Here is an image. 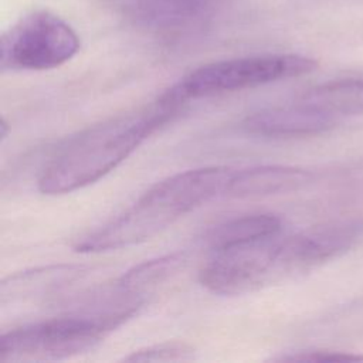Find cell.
<instances>
[{
    "mask_svg": "<svg viewBox=\"0 0 363 363\" xmlns=\"http://www.w3.org/2000/svg\"><path fill=\"white\" fill-rule=\"evenodd\" d=\"M184 105L166 89L149 105L79 132L44 164L37 182L38 190L57 196L98 182L128 159L150 135L172 122Z\"/></svg>",
    "mask_w": 363,
    "mask_h": 363,
    "instance_id": "cell-1",
    "label": "cell"
},
{
    "mask_svg": "<svg viewBox=\"0 0 363 363\" xmlns=\"http://www.w3.org/2000/svg\"><path fill=\"white\" fill-rule=\"evenodd\" d=\"M233 169L208 166L172 174L147 189L133 204L75 244L78 252L130 247L157 235L184 214L225 196Z\"/></svg>",
    "mask_w": 363,
    "mask_h": 363,
    "instance_id": "cell-2",
    "label": "cell"
},
{
    "mask_svg": "<svg viewBox=\"0 0 363 363\" xmlns=\"http://www.w3.org/2000/svg\"><path fill=\"white\" fill-rule=\"evenodd\" d=\"M138 309L105 302L92 313L55 316L14 328L0 337V362H51L81 354L135 316Z\"/></svg>",
    "mask_w": 363,
    "mask_h": 363,
    "instance_id": "cell-3",
    "label": "cell"
},
{
    "mask_svg": "<svg viewBox=\"0 0 363 363\" xmlns=\"http://www.w3.org/2000/svg\"><path fill=\"white\" fill-rule=\"evenodd\" d=\"M318 61L299 54H259L213 61L180 78L167 91L183 104L255 88L315 71Z\"/></svg>",
    "mask_w": 363,
    "mask_h": 363,
    "instance_id": "cell-4",
    "label": "cell"
},
{
    "mask_svg": "<svg viewBox=\"0 0 363 363\" xmlns=\"http://www.w3.org/2000/svg\"><path fill=\"white\" fill-rule=\"evenodd\" d=\"M79 50L75 30L57 14L35 10L17 20L0 40L1 71H45L69 61Z\"/></svg>",
    "mask_w": 363,
    "mask_h": 363,
    "instance_id": "cell-5",
    "label": "cell"
},
{
    "mask_svg": "<svg viewBox=\"0 0 363 363\" xmlns=\"http://www.w3.org/2000/svg\"><path fill=\"white\" fill-rule=\"evenodd\" d=\"M282 231L216 251L199 274L200 284L217 295H241L282 281Z\"/></svg>",
    "mask_w": 363,
    "mask_h": 363,
    "instance_id": "cell-6",
    "label": "cell"
},
{
    "mask_svg": "<svg viewBox=\"0 0 363 363\" xmlns=\"http://www.w3.org/2000/svg\"><path fill=\"white\" fill-rule=\"evenodd\" d=\"M363 237V220L350 218L284 235L281 268L284 279L308 272L349 251Z\"/></svg>",
    "mask_w": 363,
    "mask_h": 363,
    "instance_id": "cell-7",
    "label": "cell"
},
{
    "mask_svg": "<svg viewBox=\"0 0 363 363\" xmlns=\"http://www.w3.org/2000/svg\"><path fill=\"white\" fill-rule=\"evenodd\" d=\"M336 121L299 99L291 105L252 112L244 118L241 129L248 135L262 138H294L323 133L332 129Z\"/></svg>",
    "mask_w": 363,
    "mask_h": 363,
    "instance_id": "cell-8",
    "label": "cell"
},
{
    "mask_svg": "<svg viewBox=\"0 0 363 363\" xmlns=\"http://www.w3.org/2000/svg\"><path fill=\"white\" fill-rule=\"evenodd\" d=\"M312 180L313 174L301 167L281 164L252 166L233 170L225 196L248 199L289 193L306 186Z\"/></svg>",
    "mask_w": 363,
    "mask_h": 363,
    "instance_id": "cell-9",
    "label": "cell"
},
{
    "mask_svg": "<svg viewBox=\"0 0 363 363\" xmlns=\"http://www.w3.org/2000/svg\"><path fill=\"white\" fill-rule=\"evenodd\" d=\"M85 274L82 265L58 264L24 269L9 275L0 285L1 305L50 296Z\"/></svg>",
    "mask_w": 363,
    "mask_h": 363,
    "instance_id": "cell-10",
    "label": "cell"
},
{
    "mask_svg": "<svg viewBox=\"0 0 363 363\" xmlns=\"http://www.w3.org/2000/svg\"><path fill=\"white\" fill-rule=\"evenodd\" d=\"M224 0H133L132 16L156 30H180L201 23Z\"/></svg>",
    "mask_w": 363,
    "mask_h": 363,
    "instance_id": "cell-11",
    "label": "cell"
},
{
    "mask_svg": "<svg viewBox=\"0 0 363 363\" xmlns=\"http://www.w3.org/2000/svg\"><path fill=\"white\" fill-rule=\"evenodd\" d=\"M184 262L186 254L182 251L146 259L128 269L112 291L123 299L142 303L147 294L172 278Z\"/></svg>",
    "mask_w": 363,
    "mask_h": 363,
    "instance_id": "cell-12",
    "label": "cell"
},
{
    "mask_svg": "<svg viewBox=\"0 0 363 363\" xmlns=\"http://www.w3.org/2000/svg\"><path fill=\"white\" fill-rule=\"evenodd\" d=\"M302 102L337 119L363 113V77L329 81L308 89Z\"/></svg>",
    "mask_w": 363,
    "mask_h": 363,
    "instance_id": "cell-13",
    "label": "cell"
},
{
    "mask_svg": "<svg viewBox=\"0 0 363 363\" xmlns=\"http://www.w3.org/2000/svg\"><path fill=\"white\" fill-rule=\"evenodd\" d=\"M281 231L282 220L278 216L271 213H257L228 218L211 227L207 231L204 241L210 251H216L267 235H274Z\"/></svg>",
    "mask_w": 363,
    "mask_h": 363,
    "instance_id": "cell-14",
    "label": "cell"
},
{
    "mask_svg": "<svg viewBox=\"0 0 363 363\" xmlns=\"http://www.w3.org/2000/svg\"><path fill=\"white\" fill-rule=\"evenodd\" d=\"M194 354V350L187 343L182 342H163L152 345L132 352L123 360L126 362H174L189 360Z\"/></svg>",
    "mask_w": 363,
    "mask_h": 363,
    "instance_id": "cell-15",
    "label": "cell"
},
{
    "mask_svg": "<svg viewBox=\"0 0 363 363\" xmlns=\"http://www.w3.org/2000/svg\"><path fill=\"white\" fill-rule=\"evenodd\" d=\"M279 360H285V362H357V360H363V356L349 354V353H343V352L312 350V352H298L291 356H284Z\"/></svg>",
    "mask_w": 363,
    "mask_h": 363,
    "instance_id": "cell-16",
    "label": "cell"
},
{
    "mask_svg": "<svg viewBox=\"0 0 363 363\" xmlns=\"http://www.w3.org/2000/svg\"><path fill=\"white\" fill-rule=\"evenodd\" d=\"M0 128H1V133H0V136H1V142H4V139H6V138H7V135H9V125H7L6 119H1V125H0Z\"/></svg>",
    "mask_w": 363,
    "mask_h": 363,
    "instance_id": "cell-17",
    "label": "cell"
}]
</instances>
